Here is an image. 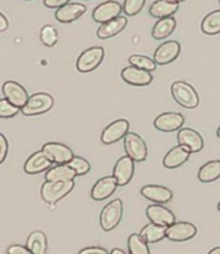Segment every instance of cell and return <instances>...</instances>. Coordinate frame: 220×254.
<instances>
[{"label":"cell","mask_w":220,"mask_h":254,"mask_svg":"<svg viewBox=\"0 0 220 254\" xmlns=\"http://www.w3.org/2000/svg\"><path fill=\"white\" fill-rule=\"evenodd\" d=\"M171 94L175 102H178L181 107L185 109H196L200 103L197 90L187 81H174L171 85Z\"/></svg>","instance_id":"1"},{"label":"cell","mask_w":220,"mask_h":254,"mask_svg":"<svg viewBox=\"0 0 220 254\" xmlns=\"http://www.w3.org/2000/svg\"><path fill=\"white\" fill-rule=\"evenodd\" d=\"M74 186V181H65V182L45 181L42 186V190H40V195L45 203L56 204L57 201L64 199L66 195H69L73 191Z\"/></svg>","instance_id":"2"},{"label":"cell","mask_w":220,"mask_h":254,"mask_svg":"<svg viewBox=\"0 0 220 254\" xmlns=\"http://www.w3.org/2000/svg\"><path fill=\"white\" fill-rule=\"evenodd\" d=\"M123 217V203L120 199L111 200L100 213V226L103 231L110 232L119 225Z\"/></svg>","instance_id":"3"},{"label":"cell","mask_w":220,"mask_h":254,"mask_svg":"<svg viewBox=\"0 0 220 254\" xmlns=\"http://www.w3.org/2000/svg\"><path fill=\"white\" fill-rule=\"evenodd\" d=\"M53 97L48 93H35L30 96L25 106L21 109V113L25 116H36L48 113L53 107Z\"/></svg>","instance_id":"4"},{"label":"cell","mask_w":220,"mask_h":254,"mask_svg":"<svg viewBox=\"0 0 220 254\" xmlns=\"http://www.w3.org/2000/svg\"><path fill=\"white\" fill-rule=\"evenodd\" d=\"M104 56H105V51L101 47H92V48L86 49L78 57L77 70L79 72H83V74L92 72L100 66L104 60Z\"/></svg>","instance_id":"5"},{"label":"cell","mask_w":220,"mask_h":254,"mask_svg":"<svg viewBox=\"0 0 220 254\" xmlns=\"http://www.w3.org/2000/svg\"><path fill=\"white\" fill-rule=\"evenodd\" d=\"M123 139H124V151L127 156H129L136 163L145 160L148 156V147L145 141L139 134L128 132Z\"/></svg>","instance_id":"6"},{"label":"cell","mask_w":220,"mask_h":254,"mask_svg":"<svg viewBox=\"0 0 220 254\" xmlns=\"http://www.w3.org/2000/svg\"><path fill=\"white\" fill-rule=\"evenodd\" d=\"M197 235V227L191 222H175L171 226H168L166 231V238L170 242L183 243L188 242Z\"/></svg>","instance_id":"7"},{"label":"cell","mask_w":220,"mask_h":254,"mask_svg":"<svg viewBox=\"0 0 220 254\" xmlns=\"http://www.w3.org/2000/svg\"><path fill=\"white\" fill-rule=\"evenodd\" d=\"M42 151L48 156L49 160L56 164H68L71 159L74 158V154L69 146L58 142H48L42 147Z\"/></svg>","instance_id":"8"},{"label":"cell","mask_w":220,"mask_h":254,"mask_svg":"<svg viewBox=\"0 0 220 254\" xmlns=\"http://www.w3.org/2000/svg\"><path fill=\"white\" fill-rule=\"evenodd\" d=\"M1 89H3L4 98H6L12 105L18 107L19 110L25 106L27 100L30 98L27 90H26L21 84L17 83V81H5V83L3 84V88H1Z\"/></svg>","instance_id":"9"},{"label":"cell","mask_w":220,"mask_h":254,"mask_svg":"<svg viewBox=\"0 0 220 254\" xmlns=\"http://www.w3.org/2000/svg\"><path fill=\"white\" fill-rule=\"evenodd\" d=\"M123 10V6L120 5L118 1L114 0H108L105 3H101L100 5H97L92 12V18L95 22L97 23H105L109 22L111 19L116 18L119 16L120 12Z\"/></svg>","instance_id":"10"},{"label":"cell","mask_w":220,"mask_h":254,"mask_svg":"<svg viewBox=\"0 0 220 254\" xmlns=\"http://www.w3.org/2000/svg\"><path fill=\"white\" fill-rule=\"evenodd\" d=\"M129 123L126 119H118L104 129L101 134V142L104 145H113L119 139L124 138V135L128 133Z\"/></svg>","instance_id":"11"},{"label":"cell","mask_w":220,"mask_h":254,"mask_svg":"<svg viewBox=\"0 0 220 254\" xmlns=\"http://www.w3.org/2000/svg\"><path fill=\"white\" fill-rule=\"evenodd\" d=\"M180 43L175 40H168L163 43L155 49L154 52V62L158 66H165V64H171L180 55Z\"/></svg>","instance_id":"12"},{"label":"cell","mask_w":220,"mask_h":254,"mask_svg":"<svg viewBox=\"0 0 220 254\" xmlns=\"http://www.w3.org/2000/svg\"><path fill=\"white\" fill-rule=\"evenodd\" d=\"M178 143L180 146H184L188 151L200 152L204 148V138L202 135L192 128H181L178 132Z\"/></svg>","instance_id":"13"},{"label":"cell","mask_w":220,"mask_h":254,"mask_svg":"<svg viewBox=\"0 0 220 254\" xmlns=\"http://www.w3.org/2000/svg\"><path fill=\"white\" fill-rule=\"evenodd\" d=\"M135 173V161L129 156H122L114 165L113 177L118 182V186H126L132 180Z\"/></svg>","instance_id":"14"},{"label":"cell","mask_w":220,"mask_h":254,"mask_svg":"<svg viewBox=\"0 0 220 254\" xmlns=\"http://www.w3.org/2000/svg\"><path fill=\"white\" fill-rule=\"evenodd\" d=\"M146 217L152 223H155L158 226L168 227L172 223L176 222V217L170 209L162 204H152L146 208Z\"/></svg>","instance_id":"15"},{"label":"cell","mask_w":220,"mask_h":254,"mask_svg":"<svg viewBox=\"0 0 220 254\" xmlns=\"http://www.w3.org/2000/svg\"><path fill=\"white\" fill-rule=\"evenodd\" d=\"M123 81H126L129 85L133 87H146L153 81L152 74L146 70L137 68L135 66H128L124 67L120 72Z\"/></svg>","instance_id":"16"},{"label":"cell","mask_w":220,"mask_h":254,"mask_svg":"<svg viewBox=\"0 0 220 254\" xmlns=\"http://www.w3.org/2000/svg\"><path fill=\"white\" fill-rule=\"evenodd\" d=\"M184 116L179 113H163L154 120V127L161 132H175L184 126Z\"/></svg>","instance_id":"17"},{"label":"cell","mask_w":220,"mask_h":254,"mask_svg":"<svg viewBox=\"0 0 220 254\" xmlns=\"http://www.w3.org/2000/svg\"><path fill=\"white\" fill-rule=\"evenodd\" d=\"M118 182L115 178L111 177H104L97 181L94 185L92 190H91V197L96 201H103V200L109 199L114 192H115Z\"/></svg>","instance_id":"18"},{"label":"cell","mask_w":220,"mask_h":254,"mask_svg":"<svg viewBox=\"0 0 220 254\" xmlns=\"http://www.w3.org/2000/svg\"><path fill=\"white\" fill-rule=\"evenodd\" d=\"M86 10H87V8H86L84 4L68 3L56 10L55 17L58 22L71 23L74 22V21H77L78 18H81L84 13H86Z\"/></svg>","instance_id":"19"},{"label":"cell","mask_w":220,"mask_h":254,"mask_svg":"<svg viewBox=\"0 0 220 254\" xmlns=\"http://www.w3.org/2000/svg\"><path fill=\"white\" fill-rule=\"evenodd\" d=\"M140 192L146 200H150L154 204H166L172 200L171 190L159 185H146Z\"/></svg>","instance_id":"20"},{"label":"cell","mask_w":220,"mask_h":254,"mask_svg":"<svg viewBox=\"0 0 220 254\" xmlns=\"http://www.w3.org/2000/svg\"><path fill=\"white\" fill-rule=\"evenodd\" d=\"M52 164H53V163L49 160L48 156L40 150V151L34 152V154L26 160L25 165H23V171L27 174H38L42 173V172L44 171H48L49 168L52 167Z\"/></svg>","instance_id":"21"},{"label":"cell","mask_w":220,"mask_h":254,"mask_svg":"<svg viewBox=\"0 0 220 254\" xmlns=\"http://www.w3.org/2000/svg\"><path fill=\"white\" fill-rule=\"evenodd\" d=\"M127 23H128V21H127L126 17L118 16L116 18L109 21V22L103 23L97 29V38L103 39V40L113 38V36L118 35L119 32H122L123 30L126 29Z\"/></svg>","instance_id":"22"},{"label":"cell","mask_w":220,"mask_h":254,"mask_svg":"<svg viewBox=\"0 0 220 254\" xmlns=\"http://www.w3.org/2000/svg\"><path fill=\"white\" fill-rule=\"evenodd\" d=\"M191 156V152L188 151L184 146H175L172 147L167 154L165 155L163 158V165L167 169H176V168L181 167L183 164H185Z\"/></svg>","instance_id":"23"},{"label":"cell","mask_w":220,"mask_h":254,"mask_svg":"<svg viewBox=\"0 0 220 254\" xmlns=\"http://www.w3.org/2000/svg\"><path fill=\"white\" fill-rule=\"evenodd\" d=\"M179 3L170 0H155L149 8V14L154 18H167L178 12Z\"/></svg>","instance_id":"24"},{"label":"cell","mask_w":220,"mask_h":254,"mask_svg":"<svg viewBox=\"0 0 220 254\" xmlns=\"http://www.w3.org/2000/svg\"><path fill=\"white\" fill-rule=\"evenodd\" d=\"M77 177L75 173L68 164H56L51 167L45 173V180L51 182H65V181H74Z\"/></svg>","instance_id":"25"},{"label":"cell","mask_w":220,"mask_h":254,"mask_svg":"<svg viewBox=\"0 0 220 254\" xmlns=\"http://www.w3.org/2000/svg\"><path fill=\"white\" fill-rule=\"evenodd\" d=\"M176 29V19L174 17L161 18L157 21L152 30V36L155 40H163L170 36Z\"/></svg>","instance_id":"26"},{"label":"cell","mask_w":220,"mask_h":254,"mask_svg":"<svg viewBox=\"0 0 220 254\" xmlns=\"http://www.w3.org/2000/svg\"><path fill=\"white\" fill-rule=\"evenodd\" d=\"M220 178V160H211L204 164L198 171V180L202 184H210Z\"/></svg>","instance_id":"27"},{"label":"cell","mask_w":220,"mask_h":254,"mask_svg":"<svg viewBox=\"0 0 220 254\" xmlns=\"http://www.w3.org/2000/svg\"><path fill=\"white\" fill-rule=\"evenodd\" d=\"M166 231L167 227L163 226H158L155 223H149V225L144 226L140 231V236H141L146 243H158L166 238Z\"/></svg>","instance_id":"28"},{"label":"cell","mask_w":220,"mask_h":254,"mask_svg":"<svg viewBox=\"0 0 220 254\" xmlns=\"http://www.w3.org/2000/svg\"><path fill=\"white\" fill-rule=\"evenodd\" d=\"M26 247L32 254L47 253V236L42 231H32L27 238Z\"/></svg>","instance_id":"29"},{"label":"cell","mask_w":220,"mask_h":254,"mask_svg":"<svg viewBox=\"0 0 220 254\" xmlns=\"http://www.w3.org/2000/svg\"><path fill=\"white\" fill-rule=\"evenodd\" d=\"M201 30L206 35L220 34V9L209 13L201 23Z\"/></svg>","instance_id":"30"},{"label":"cell","mask_w":220,"mask_h":254,"mask_svg":"<svg viewBox=\"0 0 220 254\" xmlns=\"http://www.w3.org/2000/svg\"><path fill=\"white\" fill-rule=\"evenodd\" d=\"M127 248H128L129 254H150L148 243L137 234L129 235L127 240Z\"/></svg>","instance_id":"31"},{"label":"cell","mask_w":220,"mask_h":254,"mask_svg":"<svg viewBox=\"0 0 220 254\" xmlns=\"http://www.w3.org/2000/svg\"><path fill=\"white\" fill-rule=\"evenodd\" d=\"M128 62L131 66H135L137 68H142V70H146L149 72H152L157 68V64L154 62V60L146 57V56L141 55H132L128 58Z\"/></svg>","instance_id":"32"},{"label":"cell","mask_w":220,"mask_h":254,"mask_svg":"<svg viewBox=\"0 0 220 254\" xmlns=\"http://www.w3.org/2000/svg\"><path fill=\"white\" fill-rule=\"evenodd\" d=\"M40 42L45 45V47H55L58 42V32L57 30L51 25H45L42 30H40Z\"/></svg>","instance_id":"33"},{"label":"cell","mask_w":220,"mask_h":254,"mask_svg":"<svg viewBox=\"0 0 220 254\" xmlns=\"http://www.w3.org/2000/svg\"><path fill=\"white\" fill-rule=\"evenodd\" d=\"M68 165L77 173V176H84V174H87L91 171L90 161L81 158V156H74L69 161Z\"/></svg>","instance_id":"34"},{"label":"cell","mask_w":220,"mask_h":254,"mask_svg":"<svg viewBox=\"0 0 220 254\" xmlns=\"http://www.w3.org/2000/svg\"><path fill=\"white\" fill-rule=\"evenodd\" d=\"M146 0H124L123 3V12L126 16H136L141 12V9L144 8V4H145Z\"/></svg>","instance_id":"35"},{"label":"cell","mask_w":220,"mask_h":254,"mask_svg":"<svg viewBox=\"0 0 220 254\" xmlns=\"http://www.w3.org/2000/svg\"><path fill=\"white\" fill-rule=\"evenodd\" d=\"M18 107L12 105L6 98L0 100V118H1V119H9V118H13V116L18 114Z\"/></svg>","instance_id":"36"},{"label":"cell","mask_w":220,"mask_h":254,"mask_svg":"<svg viewBox=\"0 0 220 254\" xmlns=\"http://www.w3.org/2000/svg\"><path fill=\"white\" fill-rule=\"evenodd\" d=\"M8 141H6L5 135L0 133V164H3L4 160L6 159V155H8Z\"/></svg>","instance_id":"37"},{"label":"cell","mask_w":220,"mask_h":254,"mask_svg":"<svg viewBox=\"0 0 220 254\" xmlns=\"http://www.w3.org/2000/svg\"><path fill=\"white\" fill-rule=\"evenodd\" d=\"M6 254H32V253L29 251L27 247L14 244V245H10L9 248H8Z\"/></svg>","instance_id":"38"},{"label":"cell","mask_w":220,"mask_h":254,"mask_svg":"<svg viewBox=\"0 0 220 254\" xmlns=\"http://www.w3.org/2000/svg\"><path fill=\"white\" fill-rule=\"evenodd\" d=\"M79 254H110L107 249L101 248V247H88L79 252Z\"/></svg>","instance_id":"39"},{"label":"cell","mask_w":220,"mask_h":254,"mask_svg":"<svg viewBox=\"0 0 220 254\" xmlns=\"http://www.w3.org/2000/svg\"><path fill=\"white\" fill-rule=\"evenodd\" d=\"M70 0H44V5L47 6V8H61L62 5H65V4H68Z\"/></svg>","instance_id":"40"},{"label":"cell","mask_w":220,"mask_h":254,"mask_svg":"<svg viewBox=\"0 0 220 254\" xmlns=\"http://www.w3.org/2000/svg\"><path fill=\"white\" fill-rule=\"evenodd\" d=\"M8 26H9V23H8L6 17L4 16L3 13H0V32L5 31V30L8 29Z\"/></svg>","instance_id":"41"},{"label":"cell","mask_w":220,"mask_h":254,"mask_svg":"<svg viewBox=\"0 0 220 254\" xmlns=\"http://www.w3.org/2000/svg\"><path fill=\"white\" fill-rule=\"evenodd\" d=\"M110 254H126V252H123L122 249L119 248H114L113 251L110 252Z\"/></svg>","instance_id":"42"},{"label":"cell","mask_w":220,"mask_h":254,"mask_svg":"<svg viewBox=\"0 0 220 254\" xmlns=\"http://www.w3.org/2000/svg\"><path fill=\"white\" fill-rule=\"evenodd\" d=\"M209 254H220V247H217V248L211 249V251L209 252Z\"/></svg>","instance_id":"43"},{"label":"cell","mask_w":220,"mask_h":254,"mask_svg":"<svg viewBox=\"0 0 220 254\" xmlns=\"http://www.w3.org/2000/svg\"><path fill=\"white\" fill-rule=\"evenodd\" d=\"M170 1H175V3H183L185 0H170Z\"/></svg>","instance_id":"44"},{"label":"cell","mask_w":220,"mask_h":254,"mask_svg":"<svg viewBox=\"0 0 220 254\" xmlns=\"http://www.w3.org/2000/svg\"><path fill=\"white\" fill-rule=\"evenodd\" d=\"M217 134H218V137H219V138H220V127H219V128H218V132H217Z\"/></svg>","instance_id":"45"},{"label":"cell","mask_w":220,"mask_h":254,"mask_svg":"<svg viewBox=\"0 0 220 254\" xmlns=\"http://www.w3.org/2000/svg\"><path fill=\"white\" fill-rule=\"evenodd\" d=\"M218 209L220 210V201H219V204H218Z\"/></svg>","instance_id":"46"},{"label":"cell","mask_w":220,"mask_h":254,"mask_svg":"<svg viewBox=\"0 0 220 254\" xmlns=\"http://www.w3.org/2000/svg\"><path fill=\"white\" fill-rule=\"evenodd\" d=\"M26 1H30V0H26Z\"/></svg>","instance_id":"47"},{"label":"cell","mask_w":220,"mask_h":254,"mask_svg":"<svg viewBox=\"0 0 220 254\" xmlns=\"http://www.w3.org/2000/svg\"><path fill=\"white\" fill-rule=\"evenodd\" d=\"M219 3H220V0H219Z\"/></svg>","instance_id":"48"}]
</instances>
